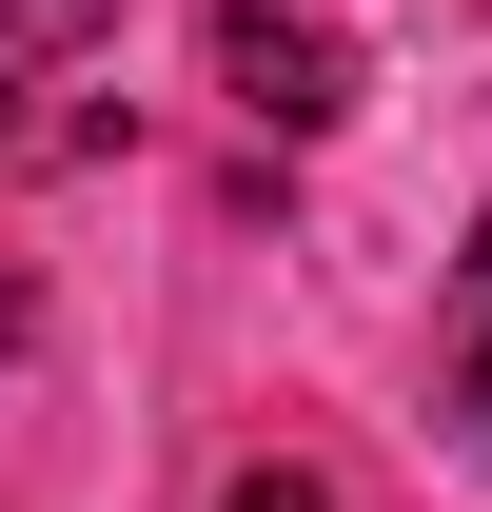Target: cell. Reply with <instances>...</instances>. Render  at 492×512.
<instances>
[{"instance_id":"obj_1","label":"cell","mask_w":492,"mask_h":512,"mask_svg":"<svg viewBox=\"0 0 492 512\" xmlns=\"http://www.w3.org/2000/svg\"><path fill=\"white\" fill-rule=\"evenodd\" d=\"M217 99H237L256 138H335L355 119V40L296 20V0H217Z\"/></svg>"},{"instance_id":"obj_2","label":"cell","mask_w":492,"mask_h":512,"mask_svg":"<svg viewBox=\"0 0 492 512\" xmlns=\"http://www.w3.org/2000/svg\"><path fill=\"white\" fill-rule=\"evenodd\" d=\"M433 414H453V453H492V217L453 256V296H433Z\"/></svg>"},{"instance_id":"obj_3","label":"cell","mask_w":492,"mask_h":512,"mask_svg":"<svg viewBox=\"0 0 492 512\" xmlns=\"http://www.w3.org/2000/svg\"><path fill=\"white\" fill-rule=\"evenodd\" d=\"M99 20H119V0H0V60H79Z\"/></svg>"},{"instance_id":"obj_4","label":"cell","mask_w":492,"mask_h":512,"mask_svg":"<svg viewBox=\"0 0 492 512\" xmlns=\"http://www.w3.org/2000/svg\"><path fill=\"white\" fill-rule=\"evenodd\" d=\"M217 512H335V473H315V453H256V473H237Z\"/></svg>"},{"instance_id":"obj_5","label":"cell","mask_w":492,"mask_h":512,"mask_svg":"<svg viewBox=\"0 0 492 512\" xmlns=\"http://www.w3.org/2000/svg\"><path fill=\"white\" fill-rule=\"evenodd\" d=\"M20 316H40V296H20V256H0V355H20Z\"/></svg>"},{"instance_id":"obj_6","label":"cell","mask_w":492,"mask_h":512,"mask_svg":"<svg viewBox=\"0 0 492 512\" xmlns=\"http://www.w3.org/2000/svg\"><path fill=\"white\" fill-rule=\"evenodd\" d=\"M0 158H20V99H0Z\"/></svg>"}]
</instances>
